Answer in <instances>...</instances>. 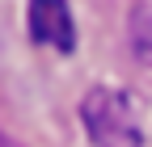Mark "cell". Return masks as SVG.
Masks as SVG:
<instances>
[{
	"label": "cell",
	"instance_id": "6da1fadb",
	"mask_svg": "<svg viewBox=\"0 0 152 147\" xmlns=\"http://www.w3.org/2000/svg\"><path fill=\"white\" fill-rule=\"evenodd\" d=\"M80 118H85V130L97 147H140V139H144L135 105L118 88H93L80 105Z\"/></svg>",
	"mask_w": 152,
	"mask_h": 147
},
{
	"label": "cell",
	"instance_id": "7a4b0ae2",
	"mask_svg": "<svg viewBox=\"0 0 152 147\" xmlns=\"http://www.w3.org/2000/svg\"><path fill=\"white\" fill-rule=\"evenodd\" d=\"M30 34H34V42H47L55 50H72L76 25H72L68 0H30Z\"/></svg>",
	"mask_w": 152,
	"mask_h": 147
},
{
	"label": "cell",
	"instance_id": "3957f363",
	"mask_svg": "<svg viewBox=\"0 0 152 147\" xmlns=\"http://www.w3.org/2000/svg\"><path fill=\"white\" fill-rule=\"evenodd\" d=\"M131 46H135V59L152 63V9H144L131 25Z\"/></svg>",
	"mask_w": 152,
	"mask_h": 147
},
{
	"label": "cell",
	"instance_id": "277c9868",
	"mask_svg": "<svg viewBox=\"0 0 152 147\" xmlns=\"http://www.w3.org/2000/svg\"><path fill=\"white\" fill-rule=\"evenodd\" d=\"M0 147H21V143H13L9 135H0Z\"/></svg>",
	"mask_w": 152,
	"mask_h": 147
}]
</instances>
